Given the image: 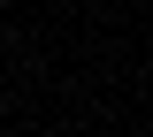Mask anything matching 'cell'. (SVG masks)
<instances>
[{
  "mask_svg": "<svg viewBox=\"0 0 153 137\" xmlns=\"http://www.w3.org/2000/svg\"><path fill=\"white\" fill-rule=\"evenodd\" d=\"M146 92H153V76H146Z\"/></svg>",
  "mask_w": 153,
  "mask_h": 137,
  "instance_id": "1",
  "label": "cell"
}]
</instances>
